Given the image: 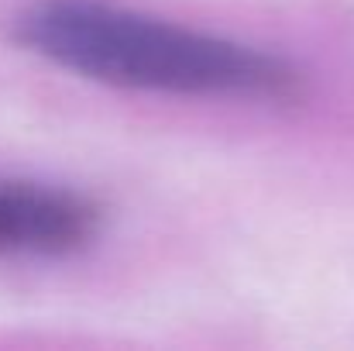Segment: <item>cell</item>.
Returning <instances> with one entry per match:
<instances>
[{
  "label": "cell",
  "mask_w": 354,
  "mask_h": 351,
  "mask_svg": "<svg viewBox=\"0 0 354 351\" xmlns=\"http://www.w3.org/2000/svg\"><path fill=\"white\" fill-rule=\"evenodd\" d=\"M7 38L66 73L138 93L289 100L303 87L279 52L111 0H35L10 17Z\"/></svg>",
  "instance_id": "obj_1"
},
{
  "label": "cell",
  "mask_w": 354,
  "mask_h": 351,
  "mask_svg": "<svg viewBox=\"0 0 354 351\" xmlns=\"http://www.w3.org/2000/svg\"><path fill=\"white\" fill-rule=\"evenodd\" d=\"M104 210L66 186L0 176V255L66 258L100 234Z\"/></svg>",
  "instance_id": "obj_2"
}]
</instances>
